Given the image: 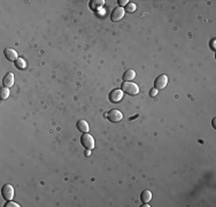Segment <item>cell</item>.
I'll list each match as a JSON object with an SVG mask.
<instances>
[{
  "instance_id": "obj_9",
  "label": "cell",
  "mask_w": 216,
  "mask_h": 207,
  "mask_svg": "<svg viewBox=\"0 0 216 207\" xmlns=\"http://www.w3.org/2000/svg\"><path fill=\"white\" fill-rule=\"evenodd\" d=\"M2 83H4L5 88H11L14 84V75L13 73H7L5 75L4 80H2Z\"/></svg>"
},
{
  "instance_id": "obj_21",
  "label": "cell",
  "mask_w": 216,
  "mask_h": 207,
  "mask_svg": "<svg viewBox=\"0 0 216 207\" xmlns=\"http://www.w3.org/2000/svg\"><path fill=\"white\" fill-rule=\"evenodd\" d=\"M85 154H86V155H90V154H91V150H87V151H86Z\"/></svg>"
},
{
  "instance_id": "obj_8",
  "label": "cell",
  "mask_w": 216,
  "mask_h": 207,
  "mask_svg": "<svg viewBox=\"0 0 216 207\" xmlns=\"http://www.w3.org/2000/svg\"><path fill=\"white\" fill-rule=\"evenodd\" d=\"M4 54H5V57L7 58V60L8 61H16L17 59H19L16 51L13 50V49H6L5 50Z\"/></svg>"
},
{
  "instance_id": "obj_17",
  "label": "cell",
  "mask_w": 216,
  "mask_h": 207,
  "mask_svg": "<svg viewBox=\"0 0 216 207\" xmlns=\"http://www.w3.org/2000/svg\"><path fill=\"white\" fill-rule=\"evenodd\" d=\"M5 207H20V205L19 204H16V203H13V201H7V204L5 205Z\"/></svg>"
},
{
  "instance_id": "obj_5",
  "label": "cell",
  "mask_w": 216,
  "mask_h": 207,
  "mask_svg": "<svg viewBox=\"0 0 216 207\" xmlns=\"http://www.w3.org/2000/svg\"><path fill=\"white\" fill-rule=\"evenodd\" d=\"M107 119H108L110 122L116 123V122H120L123 119V114L118 110H112L107 114Z\"/></svg>"
},
{
  "instance_id": "obj_2",
  "label": "cell",
  "mask_w": 216,
  "mask_h": 207,
  "mask_svg": "<svg viewBox=\"0 0 216 207\" xmlns=\"http://www.w3.org/2000/svg\"><path fill=\"white\" fill-rule=\"evenodd\" d=\"M81 143H82V145L85 147L86 150H93L94 145H95V143H94V138L92 137L90 134H87V132H85V134L81 137Z\"/></svg>"
},
{
  "instance_id": "obj_15",
  "label": "cell",
  "mask_w": 216,
  "mask_h": 207,
  "mask_svg": "<svg viewBox=\"0 0 216 207\" xmlns=\"http://www.w3.org/2000/svg\"><path fill=\"white\" fill-rule=\"evenodd\" d=\"M8 97H9L8 88H2V89H0V98H1V99H7Z\"/></svg>"
},
{
  "instance_id": "obj_19",
  "label": "cell",
  "mask_w": 216,
  "mask_h": 207,
  "mask_svg": "<svg viewBox=\"0 0 216 207\" xmlns=\"http://www.w3.org/2000/svg\"><path fill=\"white\" fill-rule=\"evenodd\" d=\"M118 4H120V7H122V6H126V5L129 4V1L128 0H120Z\"/></svg>"
},
{
  "instance_id": "obj_12",
  "label": "cell",
  "mask_w": 216,
  "mask_h": 207,
  "mask_svg": "<svg viewBox=\"0 0 216 207\" xmlns=\"http://www.w3.org/2000/svg\"><path fill=\"white\" fill-rule=\"evenodd\" d=\"M135 77H136V73H135V70H132V69L126 70L125 73H124V75H123V78H124V81L125 82L132 81Z\"/></svg>"
},
{
  "instance_id": "obj_18",
  "label": "cell",
  "mask_w": 216,
  "mask_h": 207,
  "mask_svg": "<svg viewBox=\"0 0 216 207\" xmlns=\"http://www.w3.org/2000/svg\"><path fill=\"white\" fill-rule=\"evenodd\" d=\"M156 94H158V90L155 89V88L151 89V91H150V96H151V97H155Z\"/></svg>"
},
{
  "instance_id": "obj_10",
  "label": "cell",
  "mask_w": 216,
  "mask_h": 207,
  "mask_svg": "<svg viewBox=\"0 0 216 207\" xmlns=\"http://www.w3.org/2000/svg\"><path fill=\"white\" fill-rule=\"evenodd\" d=\"M77 129L79 130V131H82V132H87L89 131V129H90V127H89V123L85 121V120H79V121L77 122Z\"/></svg>"
},
{
  "instance_id": "obj_16",
  "label": "cell",
  "mask_w": 216,
  "mask_h": 207,
  "mask_svg": "<svg viewBox=\"0 0 216 207\" xmlns=\"http://www.w3.org/2000/svg\"><path fill=\"white\" fill-rule=\"evenodd\" d=\"M126 13H133L136 12V4L133 2H129V4L125 6V9H124Z\"/></svg>"
},
{
  "instance_id": "obj_14",
  "label": "cell",
  "mask_w": 216,
  "mask_h": 207,
  "mask_svg": "<svg viewBox=\"0 0 216 207\" xmlns=\"http://www.w3.org/2000/svg\"><path fill=\"white\" fill-rule=\"evenodd\" d=\"M15 65L19 69H25L27 67V63H25V60H23L22 58H19L16 61H15Z\"/></svg>"
},
{
  "instance_id": "obj_11",
  "label": "cell",
  "mask_w": 216,
  "mask_h": 207,
  "mask_svg": "<svg viewBox=\"0 0 216 207\" xmlns=\"http://www.w3.org/2000/svg\"><path fill=\"white\" fill-rule=\"evenodd\" d=\"M140 198H142V201H143L144 204H147L152 199V192L150 190H144L143 192H142Z\"/></svg>"
},
{
  "instance_id": "obj_1",
  "label": "cell",
  "mask_w": 216,
  "mask_h": 207,
  "mask_svg": "<svg viewBox=\"0 0 216 207\" xmlns=\"http://www.w3.org/2000/svg\"><path fill=\"white\" fill-rule=\"evenodd\" d=\"M122 91L125 92L126 94H130V96H136L139 92L138 85H136L135 83H131V82H124L122 84Z\"/></svg>"
},
{
  "instance_id": "obj_4",
  "label": "cell",
  "mask_w": 216,
  "mask_h": 207,
  "mask_svg": "<svg viewBox=\"0 0 216 207\" xmlns=\"http://www.w3.org/2000/svg\"><path fill=\"white\" fill-rule=\"evenodd\" d=\"M124 14H125V11L122 7H116L110 14V20L113 22H118L124 17Z\"/></svg>"
},
{
  "instance_id": "obj_6",
  "label": "cell",
  "mask_w": 216,
  "mask_h": 207,
  "mask_svg": "<svg viewBox=\"0 0 216 207\" xmlns=\"http://www.w3.org/2000/svg\"><path fill=\"white\" fill-rule=\"evenodd\" d=\"M167 84H168V77L166 76V75H160V76H158L156 80L154 81V88L156 90L166 88Z\"/></svg>"
},
{
  "instance_id": "obj_3",
  "label": "cell",
  "mask_w": 216,
  "mask_h": 207,
  "mask_svg": "<svg viewBox=\"0 0 216 207\" xmlns=\"http://www.w3.org/2000/svg\"><path fill=\"white\" fill-rule=\"evenodd\" d=\"M1 196L5 200H12L13 197H14V188L11 185V184H5L2 189H1Z\"/></svg>"
},
{
  "instance_id": "obj_7",
  "label": "cell",
  "mask_w": 216,
  "mask_h": 207,
  "mask_svg": "<svg viewBox=\"0 0 216 207\" xmlns=\"http://www.w3.org/2000/svg\"><path fill=\"white\" fill-rule=\"evenodd\" d=\"M122 98H123V91H122V90H120V89L113 90V91L109 93V100L112 102H114V104L118 102L121 99H122Z\"/></svg>"
},
{
  "instance_id": "obj_13",
  "label": "cell",
  "mask_w": 216,
  "mask_h": 207,
  "mask_svg": "<svg viewBox=\"0 0 216 207\" xmlns=\"http://www.w3.org/2000/svg\"><path fill=\"white\" fill-rule=\"evenodd\" d=\"M105 4V1L104 0H92L90 2V7L92 9H99L100 7H102Z\"/></svg>"
},
{
  "instance_id": "obj_20",
  "label": "cell",
  "mask_w": 216,
  "mask_h": 207,
  "mask_svg": "<svg viewBox=\"0 0 216 207\" xmlns=\"http://www.w3.org/2000/svg\"><path fill=\"white\" fill-rule=\"evenodd\" d=\"M212 49L215 50V39H213V41H212Z\"/></svg>"
}]
</instances>
